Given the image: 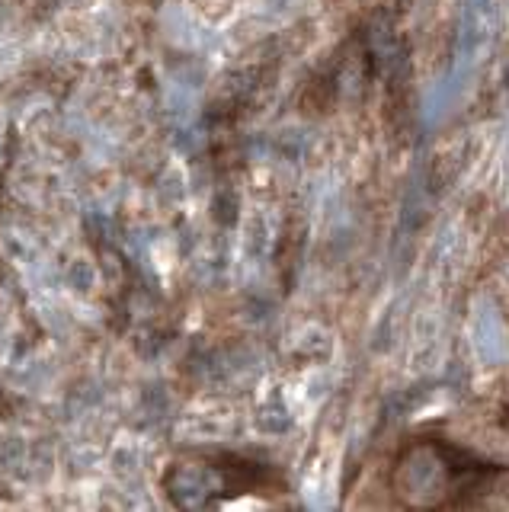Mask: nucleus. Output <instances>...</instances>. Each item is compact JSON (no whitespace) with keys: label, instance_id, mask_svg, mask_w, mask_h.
Masks as SVG:
<instances>
[{"label":"nucleus","instance_id":"f257e3e1","mask_svg":"<svg viewBox=\"0 0 509 512\" xmlns=\"http://www.w3.org/2000/svg\"><path fill=\"white\" fill-rule=\"evenodd\" d=\"M0 247H4V253L20 266H33V263H39V256H42L39 244L26 231H4V237H0Z\"/></svg>","mask_w":509,"mask_h":512},{"label":"nucleus","instance_id":"f03ea898","mask_svg":"<svg viewBox=\"0 0 509 512\" xmlns=\"http://www.w3.org/2000/svg\"><path fill=\"white\" fill-rule=\"evenodd\" d=\"M199 480H202V471H196V468H180V471H173V477H170V490L177 493L183 503H196V496L202 493L199 490Z\"/></svg>","mask_w":509,"mask_h":512},{"label":"nucleus","instance_id":"7ed1b4c3","mask_svg":"<svg viewBox=\"0 0 509 512\" xmlns=\"http://www.w3.org/2000/svg\"><path fill=\"white\" fill-rule=\"evenodd\" d=\"M65 282L74 288V292L90 295V292H93V285H97V269H93L90 260H74V263L68 266Z\"/></svg>","mask_w":509,"mask_h":512},{"label":"nucleus","instance_id":"20e7f679","mask_svg":"<svg viewBox=\"0 0 509 512\" xmlns=\"http://www.w3.org/2000/svg\"><path fill=\"white\" fill-rule=\"evenodd\" d=\"M109 461H113V474H116L119 480H129V477H135V471H138V455H135V448H132V445H119Z\"/></svg>","mask_w":509,"mask_h":512},{"label":"nucleus","instance_id":"39448f33","mask_svg":"<svg viewBox=\"0 0 509 512\" xmlns=\"http://www.w3.org/2000/svg\"><path fill=\"white\" fill-rule=\"evenodd\" d=\"M26 458V445L17 436H0V468H17Z\"/></svg>","mask_w":509,"mask_h":512}]
</instances>
